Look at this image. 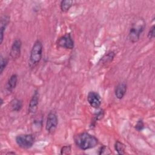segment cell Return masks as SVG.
<instances>
[{"instance_id": "cell-5", "label": "cell", "mask_w": 155, "mask_h": 155, "mask_svg": "<svg viewBox=\"0 0 155 155\" xmlns=\"http://www.w3.org/2000/svg\"><path fill=\"white\" fill-rule=\"evenodd\" d=\"M58 124V118L56 113L54 111H50L47 116L45 130L50 133H53L57 128Z\"/></svg>"}, {"instance_id": "cell-23", "label": "cell", "mask_w": 155, "mask_h": 155, "mask_svg": "<svg viewBox=\"0 0 155 155\" xmlns=\"http://www.w3.org/2000/svg\"><path fill=\"white\" fill-rule=\"evenodd\" d=\"M7 154H16L15 152H8L7 153H6Z\"/></svg>"}, {"instance_id": "cell-10", "label": "cell", "mask_w": 155, "mask_h": 155, "mask_svg": "<svg viewBox=\"0 0 155 155\" xmlns=\"http://www.w3.org/2000/svg\"><path fill=\"white\" fill-rule=\"evenodd\" d=\"M127 85L125 82H120L116 87L115 96L118 99H122L126 94Z\"/></svg>"}, {"instance_id": "cell-21", "label": "cell", "mask_w": 155, "mask_h": 155, "mask_svg": "<svg viewBox=\"0 0 155 155\" xmlns=\"http://www.w3.org/2000/svg\"><path fill=\"white\" fill-rule=\"evenodd\" d=\"M111 152L110 151V150L107 147L105 146V145H102L101 146L99 149V151H98V154L101 155V154H111Z\"/></svg>"}, {"instance_id": "cell-2", "label": "cell", "mask_w": 155, "mask_h": 155, "mask_svg": "<svg viewBox=\"0 0 155 155\" xmlns=\"http://www.w3.org/2000/svg\"><path fill=\"white\" fill-rule=\"evenodd\" d=\"M42 42L39 40H36L33 45L30 53L28 65L31 68H35L40 62L42 56Z\"/></svg>"}, {"instance_id": "cell-12", "label": "cell", "mask_w": 155, "mask_h": 155, "mask_svg": "<svg viewBox=\"0 0 155 155\" xmlns=\"http://www.w3.org/2000/svg\"><path fill=\"white\" fill-rule=\"evenodd\" d=\"M18 82V76L16 74H13L8 78L7 85L6 90L8 92H12L16 87Z\"/></svg>"}, {"instance_id": "cell-6", "label": "cell", "mask_w": 155, "mask_h": 155, "mask_svg": "<svg viewBox=\"0 0 155 155\" xmlns=\"http://www.w3.org/2000/svg\"><path fill=\"white\" fill-rule=\"evenodd\" d=\"M57 45L62 48L71 50L74 48V41L70 33H65L57 41Z\"/></svg>"}, {"instance_id": "cell-7", "label": "cell", "mask_w": 155, "mask_h": 155, "mask_svg": "<svg viewBox=\"0 0 155 155\" xmlns=\"http://www.w3.org/2000/svg\"><path fill=\"white\" fill-rule=\"evenodd\" d=\"M21 47H22V42L19 39H15L11 47L10 56L11 58L13 60H16L20 57L21 53Z\"/></svg>"}, {"instance_id": "cell-20", "label": "cell", "mask_w": 155, "mask_h": 155, "mask_svg": "<svg viewBox=\"0 0 155 155\" xmlns=\"http://www.w3.org/2000/svg\"><path fill=\"white\" fill-rule=\"evenodd\" d=\"M145 126H144V123L142 120V119H139L137 121L134 128L137 131H141L143 130V129L144 128Z\"/></svg>"}, {"instance_id": "cell-4", "label": "cell", "mask_w": 155, "mask_h": 155, "mask_svg": "<svg viewBox=\"0 0 155 155\" xmlns=\"http://www.w3.org/2000/svg\"><path fill=\"white\" fill-rule=\"evenodd\" d=\"M35 136L31 134H22L18 135L15 138L17 145L23 149L31 148L35 143Z\"/></svg>"}, {"instance_id": "cell-13", "label": "cell", "mask_w": 155, "mask_h": 155, "mask_svg": "<svg viewBox=\"0 0 155 155\" xmlns=\"http://www.w3.org/2000/svg\"><path fill=\"white\" fill-rule=\"evenodd\" d=\"M22 101L18 98L13 99L10 103V107L12 110L16 112L19 111L22 109Z\"/></svg>"}, {"instance_id": "cell-22", "label": "cell", "mask_w": 155, "mask_h": 155, "mask_svg": "<svg viewBox=\"0 0 155 155\" xmlns=\"http://www.w3.org/2000/svg\"><path fill=\"white\" fill-rule=\"evenodd\" d=\"M154 30H155V26L154 25H153L150 27L148 32L147 37L149 39H153L154 38Z\"/></svg>"}, {"instance_id": "cell-18", "label": "cell", "mask_w": 155, "mask_h": 155, "mask_svg": "<svg viewBox=\"0 0 155 155\" xmlns=\"http://www.w3.org/2000/svg\"><path fill=\"white\" fill-rule=\"evenodd\" d=\"M8 63V58H5V57H3L2 56H1V60H0V73H1V74L2 73L3 71L7 67Z\"/></svg>"}, {"instance_id": "cell-14", "label": "cell", "mask_w": 155, "mask_h": 155, "mask_svg": "<svg viewBox=\"0 0 155 155\" xmlns=\"http://www.w3.org/2000/svg\"><path fill=\"white\" fill-rule=\"evenodd\" d=\"M74 1L70 0H63L60 3V8L62 12H67L73 6Z\"/></svg>"}, {"instance_id": "cell-16", "label": "cell", "mask_w": 155, "mask_h": 155, "mask_svg": "<svg viewBox=\"0 0 155 155\" xmlns=\"http://www.w3.org/2000/svg\"><path fill=\"white\" fill-rule=\"evenodd\" d=\"M104 111L103 110H101L97 113H96L94 114L93 117L92 119L91 125L94 127V125H96L97 122L101 120L104 117Z\"/></svg>"}, {"instance_id": "cell-3", "label": "cell", "mask_w": 155, "mask_h": 155, "mask_svg": "<svg viewBox=\"0 0 155 155\" xmlns=\"http://www.w3.org/2000/svg\"><path fill=\"white\" fill-rule=\"evenodd\" d=\"M145 25V22L143 19L137 20L131 25L128 33V38L131 43H135L139 40Z\"/></svg>"}, {"instance_id": "cell-9", "label": "cell", "mask_w": 155, "mask_h": 155, "mask_svg": "<svg viewBox=\"0 0 155 155\" xmlns=\"http://www.w3.org/2000/svg\"><path fill=\"white\" fill-rule=\"evenodd\" d=\"M39 98V94L38 91L36 90L34 92V93L29 102L28 107V112L29 114H33L36 112L38 108Z\"/></svg>"}, {"instance_id": "cell-11", "label": "cell", "mask_w": 155, "mask_h": 155, "mask_svg": "<svg viewBox=\"0 0 155 155\" xmlns=\"http://www.w3.org/2000/svg\"><path fill=\"white\" fill-rule=\"evenodd\" d=\"M10 16L8 15H4L1 17V27H0V34H1V41L0 43L2 44L3 39H4V35L5 31L6 30V28L8 24L10 23Z\"/></svg>"}, {"instance_id": "cell-19", "label": "cell", "mask_w": 155, "mask_h": 155, "mask_svg": "<svg viewBox=\"0 0 155 155\" xmlns=\"http://www.w3.org/2000/svg\"><path fill=\"white\" fill-rule=\"evenodd\" d=\"M71 153V147L70 145L63 146L61 149L60 154L62 155L70 154Z\"/></svg>"}, {"instance_id": "cell-8", "label": "cell", "mask_w": 155, "mask_h": 155, "mask_svg": "<svg viewBox=\"0 0 155 155\" xmlns=\"http://www.w3.org/2000/svg\"><path fill=\"white\" fill-rule=\"evenodd\" d=\"M87 101L90 105L94 108H98L101 105L100 95L95 91H90L87 95Z\"/></svg>"}, {"instance_id": "cell-17", "label": "cell", "mask_w": 155, "mask_h": 155, "mask_svg": "<svg viewBox=\"0 0 155 155\" xmlns=\"http://www.w3.org/2000/svg\"><path fill=\"white\" fill-rule=\"evenodd\" d=\"M116 54L113 51H110L108 53H107L106 54H105L100 60V61H102L103 63H108L111 62L114 56H115Z\"/></svg>"}, {"instance_id": "cell-1", "label": "cell", "mask_w": 155, "mask_h": 155, "mask_svg": "<svg viewBox=\"0 0 155 155\" xmlns=\"http://www.w3.org/2000/svg\"><path fill=\"white\" fill-rule=\"evenodd\" d=\"M76 145L82 150L94 148L98 143V139L87 132H82L74 137Z\"/></svg>"}, {"instance_id": "cell-15", "label": "cell", "mask_w": 155, "mask_h": 155, "mask_svg": "<svg viewBox=\"0 0 155 155\" xmlns=\"http://www.w3.org/2000/svg\"><path fill=\"white\" fill-rule=\"evenodd\" d=\"M114 150L116 151L118 154L123 155L125 154V145L121 142L116 140L114 143Z\"/></svg>"}]
</instances>
